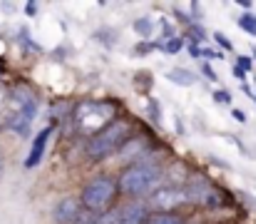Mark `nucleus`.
Listing matches in <instances>:
<instances>
[{
    "label": "nucleus",
    "mask_w": 256,
    "mask_h": 224,
    "mask_svg": "<svg viewBox=\"0 0 256 224\" xmlns=\"http://www.w3.org/2000/svg\"><path fill=\"white\" fill-rule=\"evenodd\" d=\"M38 115V97L28 85H15L8 95V117H5V130H12L15 135L25 137L35 122Z\"/></svg>",
    "instance_id": "1"
},
{
    "label": "nucleus",
    "mask_w": 256,
    "mask_h": 224,
    "mask_svg": "<svg viewBox=\"0 0 256 224\" xmlns=\"http://www.w3.org/2000/svg\"><path fill=\"white\" fill-rule=\"evenodd\" d=\"M112 117H114V105L112 102H82L75 112V120H78V127L82 135H97L102 132L104 127L112 125Z\"/></svg>",
    "instance_id": "2"
},
{
    "label": "nucleus",
    "mask_w": 256,
    "mask_h": 224,
    "mask_svg": "<svg viewBox=\"0 0 256 224\" xmlns=\"http://www.w3.org/2000/svg\"><path fill=\"white\" fill-rule=\"evenodd\" d=\"M127 135H130V125L127 122H112L102 132H97L94 137H90L87 154L92 159H104V157L114 154L117 149H122V145L127 142Z\"/></svg>",
    "instance_id": "3"
},
{
    "label": "nucleus",
    "mask_w": 256,
    "mask_h": 224,
    "mask_svg": "<svg viewBox=\"0 0 256 224\" xmlns=\"http://www.w3.org/2000/svg\"><path fill=\"white\" fill-rule=\"evenodd\" d=\"M160 169L152 164H134L127 172H122L120 177V189L130 197H142L150 194L157 184H160Z\"/></svg>",
    "instance_id": "4"
},
{
    "label": "nucleus",
    "mask_w": 256,
    "mask_h": 224,
    "mask_svg": "<svg viewBox=\"0 0 256 224\" xmlns=\"http://www.w3.org/2000/svg\"><path fill=\"white\" fill-rule=\"evenodd\" d=\"M117 187H120V184H117L112 177H107V174L94 177L85 189H82V207L90 209V212H104V209L112 204V199H114V194H117Z\"/></svg>",
    "instance_id": "5"
},
{
    "label": "nucleus",
    "mask_w": 256,
    "mask_h": 224,
    "mask_svg": "<svg viewBox=\"0 0 256 224\" xmlns=\"http://www.w3.org/2000/svg\"><path fill=\"white\" fill-rule=\"evenodd\" d=\"M150 202H152V207H157L160 212H170L174 207L189 202V194H186V189H182V187H162V189H157V192L152 194Z\"/></svg>",
    "instance_id": "6"
},
{
    "label": "nucleus",
    "mask_w": 256,
    "mask_h": 224,
    "mask_svg": "<svg viewBox=\"0 0 256 224\" xmlns=\"http://www.w3.org/2000/svg\"><path fill=\"white\" fill-rule=\"evenodd\" d=\"M52 217L58 224H78V219L82 217V199L78 197H65L55 204Z\"/></svg>",
    "instance_id": "7"
},
{
    "label": "nucleus",
    "mask_w": 256,
    "mask_h": 224,
    "mask_svg": "<svg viewBox=\"0 0 256 224\" xmlns=\"http://www.w3.org/2000/svg\"><path fill=\"white\" fill-rule=\"evenodd\" d=\"M150 214L144 204H127L112 214V224H147Z\"/></svg>",
    "instance_id": "8"
},
{
    "label": "nucleus",
    "mask_w": 256,
    "mask_h": 224,
    "mask_svg": "<svg viewBox=\"0 0 256 224\" xmlns=\"http://www.w3.org/2000/svg\"><path fill=\"white\" fill-rule=\"evenodd\" d=\"M50 135H52V127H45V130L35 137L32 149H30V157L25 159V167H38V164H40V159H42V154H45V147H48Z\"/></svg>",
    "instance_id": "9"
},
{
    "label": "nucleus",
    "mask_w": 256,
    "mask_h": 224,
    "mask_svg": "<svg viewBox=\"0 0 256 224\" xmlns=\"http://www.w3.org/2000/svg\"><path fill=\"white\" fill-rule=\"evenodd\" d=\"M167 80L174 82V85H182V87L196 85V75L192 73V70H186V68H172L170 73H167Z\"/></svg>",
    "instance_id": "10"
},
{
    "label": "nucleus",
    "mask_w": 256,
    "mask_h": 224,
    "mask_svg": "<svg viewBox=\"0 0 256 224\" xmlns=\"http://www.w3.org/2000/svg\"><path fill=\"white\" fill-rule=\"evenodd\" d=\"M147 224H184L182 222V217H176V214H172V212H157V214H152Z\"/></svg>",
    "instance_id": "11"
},
{
    "label": "nucleus",
    "mask_w": 256,
    "mask_h": 224,
    "mask_svg": "<svg viewBox=\"0 0 256 224\" xmlns=\"http://www.w3.org/2000/svg\"><path fill=\"white\" fill-rule=\"evenodd\" d=\"M239 28L246 30L249 35H254L256 38V15L254 13H244V15L239 18Z\"/></svg>",
    "instance_id": "12"
},
{
    "label": "nucleus",
    "mask_w": 256,
    "mask_h": 224,
    "mask_svg": "<svg viewBox=\"0 0 256 224\" xmlns=\"http://www.w3.org/2000/svg\"><path fill=\"white\" fill-rule=\"evenodd\" d=\"M152 28H154L152 18H140V20H134V30H137L142 38H150V35H152Z\"/></svg>",
    "instance_id": "13"
},
{
    "label": "nucleus",
    "mask_w": 256,
    "mask_h": 224,
    "mask_svg": "<svg viewBox=\"0 0 256 224\" xmlns=\"http://www.w3.org/2000/svg\"><path fill=\"white\" fill-rule=\"evenodd\" d=\"M182 45H184V40L182 38H172L167 43H162V48L167 50V53H176V50H182Z\"/></svg>",
    "instance_id": "14"
},
{
    "label": "nucleus",
    "mask_w": 256,
    "mask_h": 224,
    "mask_svg": "<svg viewBox=\"0 0 256 224\" xmlns=\"http://www.w3.org/2000/svg\"><path fill=\"white\" fill-rule=\"evenodd\" d=\"M199 58H209V60H224V53L209 50V48H199Z\"/></svg>",
    "instance_id": "15"
},
{
    "label": "nucleus",
    "mask_w": 256,
    "mask_h": 224,
    "mask_svg": "<svg viewBox=\"0 0 256 224\" xmlns=\"http://www.w3.org/2000/svg\"><path fill=\"white\" fill-rule=\"evenodd\" d=\"M214 40H216V43H219L224 50H234V43H232V40H229L224 33H214Z\"/></svg>",
    "instance_id": "16"
},
{
    "label": "nucleus",
    "mask_w": 256,
    "mask_h": 224,
    "mask_svg": "<svg viewBox=\"0 0 256 224\" xmlns=\"http://www.w3.org/2000/svg\"><path fill=\"white\" fill-rule=\"evenodd\" d=\"M214 100H216L219 105H232V95H229V90H216V92H214Z\"/></svg>",
    "instance_id": "17"
},
{
    "label": "nucleus",
    "mask_w": 256,
    "mask_h": 224,
    "mask_svg": "<svg viewBox=\"0 0 256 224\" xmlns=\"http://www.w3.org/2000/svg\"><path fill=\"white\" fill-rule=\"evenodd\" d=\"M236 65H239L244 73H249V70H252V65H254V60H252V58H246V55H239V63H236Z\"/></svg>",
    "instance_id": "18"
},
{
    "label": "nucleus",
    "mask_w": 256,
    "mask_h": 224,
    "mask_svg": "<svg viewBox=\"0 0 256 224\" xmlns=\"http://www.w3.org/2000/svg\"><path fill=\"white\" fill-rule=\"evenodd\" d=\"M202 73L206 75V80H212V82H216V80H219V77H216V73L212 70V65H209V63H204V65H202Z\"/></svg>",
    "instance_id": "19"
},
{
    "label": "nucleus",
    "mask_w": 256,
    "mask_h": 224,
    "mask_svg": "<svg viewBox=\"0 0 256 224\" xmlns=\"http://www.w3.org/2000/svg\"><path fill=\"white\" fill-rule=\"evenodd\" d=\"M234 120L236 122H246V112L244 110H234Z\"/></svg>",
    "instance_id": "20"
},
{
    "label": "nucleus",
    "mask_w": 256,
    "mask_h": 224,
    "mask_svg": "<svg viewBox=\"0 0 256 224\" xmlns=\"http://www.w3.org/2000/svg\"><path fill=\"white\" fill-rule=\"evenodd\" d=\"M25 10H28V15H35V13H38V5H35V3H28Z\"/></svg>",
    "instance_id": "21"
},
{
    "label": "nucleus",
    "mask_w": 256,
    "mask_h": 224,
    "mask_svg": "<svg viewBox=\"0 0 256 224\" xmlns=\"http://www.w3.org/2000/svg\"><path fill=\"white\" fill-rule=\"evenodd\" d=\"M234 75H236L239 80H246V73H244V70H242L239 65H234Z\"/></svg>",
    "instance_id": "22"
},
{
    "label": "nucleus",
    "mask_w": 256,
    "mask_h": 224,
    "mask_svg": "<svg viewBox=\"0 0 256 224\" xmlns=\"http://www.w3.org/2000/svg\"><path fill=\"white\" fill-rule=\"evenodd\" d=\"M5 102H8V95H5V92H2V87H0V110H2V105H5Z\"/></svg>",
    "instance_id": "23"
},
{
    "label": "nucleus",
    "mask_w": 256,
    "mask_h": 224,
    "mask_svg": "<svg viewBox=\"0 0 256 224\" xmlns=\"http://www.w3.org/2000/svg\"><path fill=\"white\" fill-rule=\"evenodd\" d=\"M0 177H2V157H0Z\"/></svg>",
    "instance_id": "24"
},
{
    "label": "nucleus",
    "mask_w": 256,
    "mask_h": 224,
    "mask_svg": "<svg viewBox=\"0 0 256 224\" xmlns=\"http://www.w3.org/2000/svg\"><path fill=\"white\" fill-rule=\"evenodd\" d=\"M252 53H254V58H256V45H254V48H252Z\"/></svg>",
    "instance_id": "25"
},
{
    "label": "nucleus",
    "mask_w": 256,
    "mask_h": 224,
    "mask_svg": "<svg viewBox=\"0 0 256 224\" xmlns=\"http://www.w3.org/2000/svg\"><path fill=\"white\" fill-rule=\"evenodd\" d=\"M254 100H256V95H254Z\"/></svg>",
    "instance_id": "26"
}]
</instances>
